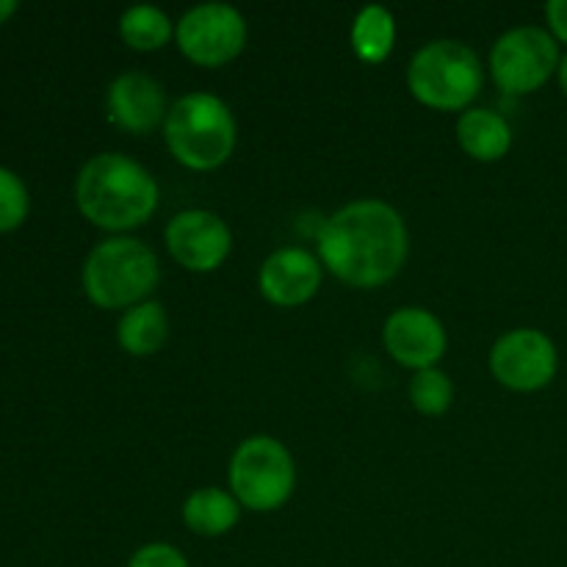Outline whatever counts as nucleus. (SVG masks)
<instances>
[{
    "instance_id": "8",
    "label": "nucleus",
    "mask_w": 567,
    "mask_h": 567,
    "mask_svg": "<svg viewBox=\"0 0 567 567\" xmlns=\"http://www.w3.org/2000/svg\"><path fill=\"white\" fill-rule=\"evenodd\" d=\"M175 39L194 64L221 66L247 44V20L230 3H199L181 17Z\"/></svg>"
},
{
    "instance_id": "2",
    "label": "nucleus",
    "mask_w": 567,
    "mask_h": 567,
    "mask_svg": "<svg viewBox=\"0 0 567 567\" xmlns=\"http://www.w3.org/2000/svg\"><path fill=\"white\" fill-rule=\"evenodd\" d=\"M158 183L138 161L122 153H100L83 164L75 183L81 214L103 230L142 227L158 208Z\"/></svg>"
},
{
    "instance_id": "6",
    "label": "nucleus",
    "mask_w": 567,
    "mask_h": 567,
    "mask_svg": "<svg viewBox=\"0 0 567 567\" xmlns=\"http://www.w3.org/2000/svg\"><path fill=\"white\" fill-rule=\"evenodd\" d=\"M230 487L238 504L255 513H271L291 498L297 485V465L286 443L269 435L247 437L233 452Z\"/></svg>"
},
{
    "instance_id": "21",
    "label": "nucleus",
    "mask_w": 567,
    "mask_h": 567,
    "mask_svg": "<svg viewBox=\"0 0 567 567\" xmlns=\"http://www.w3.org/2000/svg\"><path fill=\"white\" fill-rule=\"evenodd\" d=\"M127 567H188V559L169 543H147L133 554Z\"/></svg>"
},
{
    "instance_id": "3",
    "label": "nucleus",
    "mask_w": 567,
    "mask_h": 567,
    "mask_svg": "<svg viewBox=\"0 0 567 567\" xmlns=\"http://www.w3.org/2000/svg\"><path fill=\"white\" fill-rule=\"evenodd\" d=\"M164 138L169 153L183 166L210 172L225 164L236 150V116L230 105L210 92L183 94L169 105L164 120Z\"/></svg>"
},
{
    "instance_id": "7",
    "label": "nucleus",
    "mask_w": 567,
    "mask_h": 567,
    "mask_svg": "<svg viewBox=\"0 0 567 567\" xmlns=\"http://www.w3.org/2000/svg\"><path fill=\"white\" fill-rule=\"evenodd\" d=\"M559 44L551 31L537 25L509 28L491 50V72L507 94L537 92L559 70Z\"/></svg>"
},
{
    "instance_id": "1",
    "label": "nucleus",
    "mask_w": 567,
    "mask_h": 567,
    "mask_svg": "<svg viewBox=\"0 0 567 567\" xmlns=\"http://www.w3.org/2000/svg\"><path fill=\"white\" fill-rule=\"evenodd\" d=\"M408 252V225L382 199L343 205L319 230L321 264L354 288L385 286L402 271Z\"/></svg>"
},
{
    "instance_id": "16",
    "label": "nucleus",
    "mask_w": 567,
    "mask_h": 567,
    "mask_svg": "<svg viewBox=\"0 0 567 567\" xmlns=\"http://www.w3.org/2000/svg\"><path fill=\"white\" fill-rule=\"evenodd\" d=\"M241 504L233 493L219 487H203L194 491L183 504V520L192 532L203 537H221L238 524Z\"/></svg>"
},
{
    "instance_id": "10",
    "label": "nucleus",
    "mask_w": 567,
    "mask_h": 567,
    "mask_svg": "<svg viewBox=\"0 0 567 567\" xmlns=\"http://www.w3.org/2000/svg\"><path fill=\"white\" fill-rule=\"evenodd\" d=\"M166 247L183 269L214 271L230 255L233 233L214 210L188 208L172 216L166 225Z\"/></svg>"
},
{
    "instance_id": "5",
    "label": "nucleus",
    "mask_w": 567,
    "mask_h": 567,
    "mask_svg": "<svg viewBox=\"0 0 567 567\" xmlns=\"http://www.w3.org/2000/svg\"><path fill=\"white\" fill-rule=\"evenodd\" d=\"M485 72L468 44L457 39H435L410 59L408 86L413 97L430 109L460 111L474 103Z\"/></svg>"
},
{
    "instance_id": "24",
    "label": "nucleus",
    "mask_w": 567,
    "mask_h": 567,
    "mask_svg": "<svg viewBox=\"0 0 567 567\" xmlns=\"http://www.w3.org/2000/svg\"><path fill=\"white\" fill-rule=\"evenodd\" d=\"M557 75H559V86H563V92L567 94V53L563 55V61H559Z\"/></svg>"
},
{
    "instance_id": "18",
    "label": "nucleus",
    "mask_w": 567,
    "mask_h": 567,
    "mask_svg": "<svg viewBox=\"0 0 567 567\" xmlns=\"http://www.w3.org/2000/svg\"><path fill=\"white\" fill-rule=\"evenodd\" d=\"M120 33L133 50H161L169 44L175 25L158 6L138 3L122 11Z\"/></svg>"
},
{
    "instance_id": "4",
    "label": "nucleus",
    "mask_w": 567,
    "mask_h": 567,
    "mask_svg": "<svg viewBox=\"0 0 567 567\" xmlns=\"http://www.w3.org/2000/svg\"><path fill=\"white\" fill-rule=\"evenodd\" d=\"M161 266L153 249L131 236L105 238L83 264V291L94 305L109 310L147 302L158 286Z\"/></svg>"
},
{
    "instance_id": "9",
    "label": "nucleus",
    "mask_w": 567,
    "mask_h": 567,
    "mask_svg": "<svg viewBox=\"0 0 567 567\" xmlns=\"http://www.w3.org/2000/svg\"><path fill=\"white\" fill-rule=\"evenodd\" d=\"M557 365V347L546 332L535 327L504 332L491 349L493 377L513 391H540L554 380Z\"/></svg>"
},
{
    "instance_id": "22",
    "label": "nucleus",
    "mask_w": 567,
    "mask_h": 567,
    "mask_svg": "<svg viewBox=\"0 0 567 567\" xmlns=\"http://www.w3.org/2000/svg\"><path fill=\"white\" fill-rule=\"evenodd\" d=\"M546 17H548V25H551L554 39L567 44V0H551L546 6Z\"/></svg>"
},
{
    "instance_id": "20",
    "label": "nucleus",
    "mask_w": 567,
    "mask_h": 567,
    "mask_svg": "<svg viewBox=\"0 0 567 567\" xmlns=\"http://www.w3.org/2000/svg\"><path fill=\"white\" fill-rule=\"evenodd\" d=\"M28 214V188L11 169L0 166V230H11Z\"/></svg>"
},
{
    "instance_id": "14",
    "label": "nucleus",
    "mask_w": 567,
    "mask_h": 567,
    "mask_svg": "<svg viewBox=\"0 0 567 567\" xmlns=\"http://www.w3.org/2000/svg\"><path fill=\"white\" fill-rule=\"evenodd\" d=\"M457 142L471 158L498 161L513 147V127L498 111L468 109L457 120Z\"/></svg>"
},
{
    "instance_id": "23",
    "label": "nucleus",
    "mask_w": 567,
    "mask_h": 567,
    "mask_svg": "<svg viewBox=\"0 0 567 567\" xmlns=\"http://www.w3.org/2000/svg\"><path fill=\"white\" fill-rule=\"evenodd\" d=\"M17 11V3L14 0H0V22L6 20V17H11Z\"/></svg>"
},
{
    "instance_id": "11",
    "label": "nucleus",
    "mask_w": 567,
    "mask_h": 567,
    "mask_svg": "<svg viewBox=\"0 0 567 567\" xmlns=\"http://www.w3.org/2000/svg\"><path fill=\"white\" fill-rule=\"evenodd\" d=\"M388 354L415 371L432 369L446 352V327L426 308H399L382 327Z\"/></svg>"
},
{
    "instance_id": "13",
    "label": "nucleus",
    "mask_w": 567,
    "mask_h": 567,
    "mask_svg": "<svg viewBox=\"0 0 567 567\" xmlns=\"http://www.w3.org/2000/svg\"><path fill=\"white\" fill-rule=\"evenodd\" d=\"M105 100H109L111 122L122 131L136 133V136L150 133L169 114L164 86L153 75H144V72H122V75H116Z\"/></svg>"
},
{
    "instance_id": "19",
    "label": "nucleus",
    "mask_w": 567,
    "mask_h": 567,
    "mask_svg": "<svg viewBox=\"0 0 567 567\" xmlns=\"http://www.w3.org/2000/svg\"><path fill=\"white\" fill-rule=\"evenodd\" d=\"M410 402L424 415H443L454 402V382L449 380L446 371L424 369L415 371L410 380Z\"/></svg>"
},
{
    "instance_id": "12",
    "label": "nucleus",
    "mask_w": 567,
    "mask_h": 567,
    "mask_svg": "<svg viewBox=\"0 0 567 567\" xmlns=\"http://www.w3.org/2000/svg\"><path fill=\"white\" fill-rule=\"evenodd\" d=\"M260 293L280 308H297L321 288V264L302 247H282L264 260L258 275Z\"/></svg>"
},
{
    "instance_id": "17",
    "label": "nucleus",
    "mask_w": 567,
    "mask_h": 567,
    "mask_svg": "<svg viewBox=\"0 0 567 567\" xmlns=\"http://www.w3.org/2000/svg\"><path fill=\"white\" fill-rule=\"evenodd\" d=\"M396 42V20L385 6H363L352 22V50L360 61L380 64Z\"/></svg>"
},
{
    "instance_id": "15",
    "label": "nucleus",
    "mask_w": 567,
    "mask_h": 567,
    "mask_svg": "<svg viewBox=\"0 0 567 567\" xmlns=\"http://www.w3.org/2000/svg\"><path fill=\"white\" fill-rule=\"evenodd\" d=\"M116 338H120V347L127 354H136V358H147V354L158 352L166 343V338H169L166 308L155 302V299L127 308L122 313L120 324H116Z\"/></svg>"
}]
</instances>
